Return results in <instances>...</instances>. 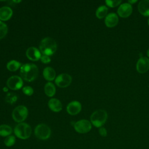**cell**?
I'll return each instance as SVG.
<instances>
[{
	"label": "cell",
	"instance_id": "cell-1",
	"mask_svg": "<svg viewBox=\"0 0 149 149\" xmlns=\"http://www.w3.org/2000/svg\"><path fill=\"white\" fill-rule=\"evenodd\" d=\"M38 68L33 63H25L20 68V74L22 79L27 81L34 80L38 76Z\"/></svg>",
	"mask_w": 149,
	"mask_h": 149
},
{
	"label": "cell",
	"instance_id": "cell-2",
	"mask_svg": "<svg viewBox=\"0 0 149 149\" xmlns=\"http://www.w3.org/2000/svg\"><path fill=\"white\" fill-rule=\"evenodd\" d=\"M56 42L55 40L51 37H45L40 42V50L43 55H52L56 52Z\"/></svg>",
	"mask_w": 149,
	"mask_h": 149
},
{
	"label": "cell",
	"instance_id": "cell-3",
	"mask_svg": "<svg viewBox=\"0 0 149 149\" xmlns=\"http://www.w3.org/2000/svg\"><path fill=\"white\" fill-rule=\"evenodd\" d=\"M108 115L107 112L104 109H98L94 111L90 116V120L96 127H102L107 121Z\"/></svg>",
	"mask_w": 149,
	"mask_h": 149
},
{
	"label": "cell",
	"instance_id": "cell-4",
	"mask_svg": "<svg viewBox=\"0 0 149 149\" xmlns=\"http://www.w3.org/2000/svg\"><path fill=\"white\" fill-rule=\"evenodd\" d=\"M14 133L16 137L21 139H27L31 134V128L29 125L26 123H19L14 129Z\"/></svg>",
	"mask_w": 149,
	"mask_h": 149
},
{
	"label": "cell",
	"instance_id": "cell-5",
	"mask_svg": "<svg viewBox=\"0 0 149 149\" xmlns=\"http://www.w3.org/2000/svg\"><path fill=\"white\" fill-rule=\"evenodd\" d=\"M28 115V109L24 105H19L16 107L12 112V118L13 120L19 123L24 121Z\"/></svg>",
	"mask_w": 149,
	"mask_h": 149
},
{
	"label": "cell",
	"instance_id": "cell-6",
	"mask_svg": "<svg viewBox=\"0 0 149 149\" xmlns=\"http://www.w3.org/2000/svg\"><path fill=\"white\" fill-rule=\"evenodd\" d=\"M51 131L50 128L45 124L41 123L38 125L34 129V134L39 139L47 140L51 136Z\"/></svg>",
	"mask_w": 149,
	"mask_h": 149
},
{
	"label": "cell",
	"instance_id": "cell-7",
	"mask_svg": "<svg viewBox=\"0 0 149 149\" xmlns=\"http://www.w3.org/2000/svg\"><path fill=\"white\" fill-rule=\"evenodd\" d=\"M74 128L75 130L79 133H86L91 129V123L86 119H81L74 123Z\"/></svg>",
	"mask_w": 149,
	"mask_h": 149
},
{
	"label": "cell",
	"instance_id": "cell-8",
	"mask_svg": "<svg viewBox=\"0 0 149 149\" xmlns=\"http://www.w3.org/2000/svg\"><path fill=\"white\" fill-rule=\"evenodd\" d=\"M72 80V77L67 73H62L58 75L55 80V84L61 88H65L69 86Z\"/></svg>",
	"mask_w": 149,
	"mask_h": 149
},
{
	"label": "cell",
	"instance_id": "cell-9",
	"mask_svg": "<svg viewBox=\"0 0 149 149\" xmlns=\"http://www.w3.org/2000/svg\"><path fill=\"white\" fill-rule=\"evenodd\" d=\"M6 84L10 89L13 90H17L22 87L23 82L20 77L17 76H13L8 79Z\"/></svg>",
	"mask_w": 149,
	"mask_h": 149
},
{
	"label": "cell",
	"instance_id": "cell-10",
	"mask_svg": "<svg viewBox=\"0 0 149 149\" xmlns=\"http://www.w3.org/2000/svg\"><path fill=\"white\" fill-rule=\"evenodd\" d=\"M136 69L140 73H144L149 70V59L147 57H140L136 63Z\"/></svg>",
	"mask_w": 149,
	"mask_h": 149
},
{
	"label": "cell",
	"instance_id": "cell-11",
	"mask_svg": "<svg viewBox=\"0 0 149 149\" xmlns=\"http://www.w3.org/2000/svg\"><path fill=\"white\" fill-rule=\"evenodd\" d=\"M133 8L131 4L129 3H124L120 5L118 9V14L123 18L129 17L132 12Z\"/></svg>",
	"mask_w": 149,
	"mask_h": 149
},
{
	"label": "cell",
	"instance_id": "cell-12",
	"mask_svg": "<svg viewBox=\"0 0 149 149\" xmlns=\"http://www.w3.org/2000/svg\"><path fill=\"white\" fill-rule=\"evenodd\" d=\"M81 109V105L77 101H73L68 104L66 107V111L68 113L72 115L78 114Z\"/></svg>",
	"mask_w": 149,
	"mask_h": 149
},
{
	"label": "cell",
	"instance_id": "cell-13",
	"mask_svg": "<svg viewBox=\"0 0 149 149\" xmlns=\"http://www.w3.org/2000/svg\"><path fill=\"white\" fill-rule=\"evenodd\" d=\"M26 55L30 60L33 61H37L41 57L40 51L34 47H29L26 52Z\"/></svg>",
	"mask_w": 149,
	"mask_h": 149
},
{
	"label": "cell",
	"instance_id": "cell-14",
	"mask_svg": "<svg viewBox=\"0 0 149 149\" xmlns=\"http://www.w3.org/2000/svg\"><path fill=\"white\" fill-rule=\"evenodd\" d=\"M119 21L118 15L115 13H110L105 19V24L108 27H113L117 25Z\"/></svg>",
	"mask_w": 149,
	"mask_h": 149
},
{
	"label": "cell",
	"instance_id": "cell-15",
	"mask_svg": "<svg viewBox=\"0 0 149 149\" xmlns=\"http://www.w3.org/2000/svg\"><path fill=\"white\" fill-rule=\"evenodd\" d=\"M13 15V10L9 6H2L0 8V20L6 21L9 20Z\"/></svg>",
	"mask_w": 149,
	"mask_h": 149
},
{
	"label": "cell",
	"instance_id": "cell-16",
	"mask_svg": "<svg viewBox=\"0 0 149 149\" xmlns=\"http://www.w3.org/2000/svg\"><path fill=\"white\" fill-rule=\"evenodd\" d=\"M139 12L143 16H149V0H142L138 5Z\"/></svg>",
	"mask_w": 149,
	"mask_h": 149
},
{
	"label": "cell",
	"instance_id": "cell-17",
	"mask_svg": "<svg viewBox=\"0 0 149 149\" xmlns=\"http://www.w3.org/2000/svg\"><path fill=\"white\" fill-rule=\"evenodd\" d=\"M48 105L51 111L55 112L61 111L62 108V103L56 98L50 99L48 102Z\"/></svg>",
	"mask_w": 149,
	"mask_h": 149
},
{
	"label": "cell",
	"instance_id": "cell-18",
	"mask_svg": "<svg viewBox=\"0 0 149 149\" xmlns=\"http://www.w3.org/2000/svg\"><path fill=\"white\" fill-rule=\"evenodd\" d=\"M42 74L45 79L48 81H52L55 79L56 73L53 68L51 67H46L43 70Z\"/></svg>",
	"mask_w": 149,
	"mask_h": 149
},
{
	"label": "cell",
	"instance_id": "cell-19",
	"mask_svg": "<svg viewBox=\"0 0 149 149\" xmlns=\"http://www.w3.org/2000/svg\"><path fill=\"white\" fill-rule=\"evenodd\" d=\"M55 87L53 83L48 82L45 84L44 86V92L47 95L48 97H52L55 95Z\"/></svg>",
	"mask_w": 149,
	"mask_h": 149
},
{
	"label": "cell",
	"instance_id": "cell-20",
	"mask_svg": "<svg viewBox=\"0 0 149 149\" xmlns=\"http://www.w3.org/2000/svg\"><path fill=\"white\" fill-rule=\"evenodd\" d=\"M21 65L22 64L19 62L15 60H11L7 63L6 68L9 71L15 72L20 68V67L22 66Z\"/></svg>",
	"mask_w": 149,
	"mask_h": 149
},
{
	"label": "cell",
	"instance_id": "cell-21",
	"mask_svg": "<svg viewBox=\"0 0 149 149\" xmlns=\"http://www.w3.org/2000/svg\"><path fill=\"white\" fill-rule=\"evenodd\" d=\"M12 132L11 127L8 125H0V136L2 137H7L10 136Z\"/></svg>",
	"mask_w": 149,
	"mask_h": 149
},
{
	"label": "cell",
	"instance_id": "cell-22",
	"mask_svg": "<svg viewBox=\"0 0 149 149\" xmlns=\"http://www.w3.org/2000/svg\"><path fill=\"white\" fill-rule=\"evenodd\" d=\"M107 12H108V8L105 5H102V6H100L97 8L95 12V15L97 17L101 19L107 16Z\"/></svg>",
	"mask_w": 149,
	"mask_h": 149
},
{
	"label": "cell",
	"instance_id": "cell-23",
	"mask_svg": "<svg viewBox=\"0 0 149 149\" xmlns=\"http://www.w3.org/2000/svg\"><path fill=\"white\" fill-rule=\"evenodd\" d=\"M8 33L7 25L2 21H0V40L4 38Z\"/></svg>",
	"mask_w": 149,
	"mask_h": 149
},
{
	"label": "cell",
	"instance_id": "cell-24",
	"mask_svg": "<svg viewBox=\"0 0 149 149\" xmlns=\"http://www.w3.org/2000/svg\"><path fill=\"white\" fill-rule=\"evenodd\" d=\"M17 96L14 94L13 93H9L8 94H6L5 97V101L9 104H12L15 102L16 101H17Z\"/></svg>",
	"mask_w": 149,
	"mask_h": 149
},
{
	"label": "cell",
	"instance_id": "cell-25",
	"mask_svg": "<svg viewBox=\"0 0 149 149\" xmlns=\"http://www.w3.org/2000/svg\"><path fill=\"white\" fill-rule=\"evenodd\" d=\"M16 139L14 136H8L4 140V144L7 147H11L15 143Z\"/></svg>",
	"mask_w": 149,
	"mask_h": 149
},
{
	"label": "cell",
	"instance_id": "cell-26",
	"mask_svg": "<svg viewBox=\"0 0 149 149\" xmlns=\"http://www.w3.org/2000/svg\"><path fill=\"white\" fill-rule=\"evenodd\" d=\"M121 0H106L105 3L107 5V6L109 7L114 8L119 5L121 3Z\"/></svg>",
	"mask_w": 149,
	"mask_h": 149
},
{
	"label": "cell",
	"instance_id": "cell-27",
	"mask_svg": "<svg viewBox=\"0 0 149 149\" xmlns=\"http://www.w3.org/2000/svg\"><path fill=\"white\" fill-rule=\"evenodd\" d=\"M22 91H23V93L27 95H31L33 93H34V90L33 89V88L30 86H25L22 89Z\"/></svg>",
	"mask_w": 149,
	"mask_h": 149
},
{
	"label": "cell",
	"instance_id": "cell-28",
	"mask_svg": "<svg viewBox=\"0 0 149 149\" xmlns=\"http://www.w3.org/2000/svg\"><path fill=\"white\" fill-rule=\"evenodd\" d=\"M41 62L44 63H48L51 62V58L49 56L46 55H41V57L40 58Z\"/></svg>",
	"mask_w": 149,
	"mask_h": 149
},
{
	"label": "cell",
	"instance_id": "cell-29",
	"mask_svg": "<svg viewBox=\"0 0 149 149\" xmlns=\"http://www.w3.org/2000/svg\"><path fill=\"white\" fill-rule=\"evenodd\" d=\"M99 133L102 137H106L107 136V130L104 127H101L99 129Z\"/></svg>",
	"mask_w": 149,
	"mask_h": 149
},
{
	"label": "cell",
	"instance_id": "cell-30",
	"mask_svg": "<svg viewBox=\"0 0 149 149\" xmlns=\"http://www.w3.org/2000/svg\"><path fill=\"white\" fill-rule=\"evenodd\" d=\"M136 2H137V0H134V1H132V0H130V1H128V3L132 5V3H136Z\"/></svg>",
	"mask_w": 149,
	"mask_h": 149
},
{
	"label": "cell",
	"instance_id": "cell-31",
	"mask_svg": "<svg viewBox=\"0 0 149 149\" xmlns=\"http://www.w3.org/2000/svg\"><path fill=\"white\" fill-rule=\"evenodd\" d=\"M147 56L149 57V49L147 50Z\"/></svg>",
	"mask_w": 149,
	"mask_h": 149
},
{
	"label": "cell",
	"instance_id": "cell-32",
	"mask_svg": "<svg viewBox=\"0 0 149 149\" xmlns=\"http://www.w3.org/2000/svg\"><path fill=\"white\" fill-rule=\"evenodd\" d=\"M13 2H16V3H18V2H21L20 1H13Z\"/></svg>",
	"mask_w": 149,
	"mask_h": 149
},
{
	"label": "cell",
	"instance_id": "cell-33",
	"mask_svg": "<svg viewBox=\"0 0 149 149\" xmlns=\"http://www.w3.org/2000/svg\"><path fill=\"white\" fill-rule=\"evenodd\" d=\"M148 24L149 25V19H148Z\"/></svg>",
	"mask_w": 149,
	"mask_h": 149
}]
</instances>
